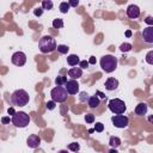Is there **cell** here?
<instances>
[{
  "label": "cell",
  "mask_w": 153,
  "mask_h": 153,
  "mask_svg": "<svg viewBox=\"0 0 153 153\" xmlns=\"http://www.w3.org/2000/svg\"><path fill=\"white\" fill-rule=\"evenodd\" d=\"M56 41L55 38H53L51 36L49 35H45L43 37H41L39 42H38V48L42 53L44 54H48V53H51L56 49Z\"/></svg>",
  "instance_id": "1"
},
{
  "label": "cell",
  "mask_w": 153,
  "mask_h": 153,
  "mask_svg": "<svg viewBox=\"0 0 153 153\" xmlns=\"http://www.w3.org/2000/svg\"><path fill=\"white\" fill-rule=\"evenodd\" d=\"M29 93L25 90H16L11 94V103L14 106H25L29 103Z\"/></svg>",
  "instance_id": "2"
},
{
  "label": "cell",
  "mask_w": 153,
  "mask_h": 153,
  "mask_svg": "<svg viewBox=\"0 0 153 153\" xmlns=\"http://www.w3.org/2000/svg\"><path fill=\"white\" fill-rule=\"evenodd\" d=\"M99 63L105 73H111L117 68V59L114 55H104L100 59Z\"/></svg>",
  "instance_id": "3"
},
{
  "label": "cell",
  "mask_w": 153,
  "mask_h": 153,
  "mask_svg": "<svg viewBox=\"0 0 153 153\" xmlns=\"http://www.w3.org/2000/svg\"><path fill=\"white\" fill-rule=\"evenodd\" d=\"M11 122L17 128H25L30 123V116L26 112H24V111H17L12 116Z\"/></svg>",
  "instance_id": "4"
},
{
  "label": "cell",
  "mask_w": 153,
  "mask_h": 153,
  "mask_svg": "<svg viewBox=\"0 0 153 153\" xmlns=\"http://www.w3.org/2000/svg\"><path fill=\"white\" fill-rule=\"evenodd\" d=\"M50 96H51V100L55 103H63L67 97L68 93L66 91V88L63 86H55L51 91H50Z\"/></svg>",
  "instance_id": "5"
},
{
  "label": "cell",
  "mask_w": 153,
  "mask_h": 153,
  "mask_svg": "<svg viewBox=\"0 0 153 153\" xmlns=\"http://www.w3.org/2000/svg\"><path fill=\"white\" fill-rule=\"evenodd\" d=\"M108 106H109L110 111L114 112L115 115H122V114L126 111V109H127L126 103H124L122 99H118V98L110 99Z\"/></svg>",
  "instance_id": "6"
},
{
  "label": "cell",
  "mask_w": 153,
  "mask_h": 153,
  "mask_svg": "<svg viewBox=\"0 0 153 153\" xmlns=\"http://www.w3.org/2000/svg\"><path fill=\"white\" fill-rule=\"evenodd\" d=\"M111 122L116 128H126L129 124V118L124 115H115L111 117Z\"/></svg>",
  "instance_id": "7"
},
{
  "label": "cell",
  "mask_w": 153,
  "mask_h": 153,
  "mask_svg": "<svg viewBox=\"0 0 153 153\" xmlns=\"http://www.w3.org/2000/svg\"><path fill=\"white\" fill-rule=\"evenodd\" d=\"M11 61H12V63L16 65V66H19V67H20V66H24L25 62H26V55H25L23 51H16V53L12 55Z\"/></svg>",
  "instance_id": "8"
},
{
  "label": "cell",
  "mask_w": 153,
  "mask_h": 153,
  "mask_svg": "<svg viewBox=\"0 0 153 153\" xmlns=\"http://www.w3.org/2000/svg\"><path fill=\"white\" fill-rule=\"evenodd\" d=\"M63 87L66 88L68 94H76L79 92V84H78L76 80H73V79L67 80Z\"/></svg>",
  "instance_id": "9"
},
{
  "label": "cell",
  "mask_w": 153,
  "mask_h": 153,
  "mask_svg": "<svg viewBox=\"0 0 153 153\" xmlns=\"http://www.w3.org/2000/svg\"><path fill=\"white\" fill-rule=\"evenodd\" d=\"M26 145L30 148H37L41 145V137L38 135H36V134H31L26 140Z\"/></svg>",
  "instance_id": "10"
},
{
  "label": "cell",
  "mask_w": 153,
  "mask_h": 153,
  "mask_svg": "<svg viewBox=\"0 0 153 153\" xmlns=\"http://www.w3.org/2000/svg\"><path fill=\"white\" fill-rule=\"evenodd\" d=\"M127 16L130 19H135L140 16V8L136 5H129L127 8Z\"/></svg>",
  "instance_id": "11"
},
{
  "label": "cell",
  "mask_w": 153,
  "mask_h": 153,
  "mask_svg": "<svg viewBox=\"0 0 153 153\" xmlns=\"http://www.w3.org/2000/svg\"><path fill=\"white\" fill-rule=\"evenodd\" d=\"M142 38L146 43H153V27L147 26L142 31Z\"/></svg>",
  "instance_id": "12"
},
{
  "label": "cell",
  "mask_w": 153,
  "mask_h": 153,
  "mask_svg": "<svg viewBox=\"0 0 153 153\" xmlns=\"http://www.w3.org/2000/svg\"><path fill=\"white\" fill-rule=\"evenodd\" d=\"M104 86H105V88L108 91H114V90H116L118 87V80L115 79V78H109V79H106Z\"/></svg>",
  "instance_id": "13"
},
{
  "label": "cell",
  "mask_w": 153,
  "mask_h": 153,
  "mask_svg": "<svg viewBox=\"0 0 153 153\" xmlns=\"http://www.w3.org/2000/svg\"><path fill=\"white\" fill-rule=\"evenodd\" d=\"M68 75H69L73 80L79 79V78L82 76V69L79 68V67H72V68L68 71Z\"/></svg>",
  "instance_id": "14"
},
{
  "label": "cell",
  "mask_w": 153,
  "mask_h": 153,
  "mask_svg": "<svg viewBox=\"0 0 153 153\" xmlns=\"http://www.w3.org/2000/svg\"><path fill=\"white\" fill-rule=\"evenodd\" d=\"M147 110H148V106H147L146 103H139V104L135 106V110H134V111H135L136 115H139V116H143V115H146Z\"/></svg>",
  "instance_id": "15"
},
{
  "label": "cell",
  "mask_w": 153,
  "mask_h": 153,
  "mask_svg": "<svg viewBox=\"0 0 153 153\" xmlns=\"http://www.w3.org/2000/svg\"><path fill=\"white\" fill-rule=\"evenodd\" d=\"M99 103H100V100H99V98L94 94V96H91V97H88V99H87V104H88V106L90 108H97L98 105H99Z\"/></svg>",
  "instance_id": "16"
},
{
  "label": "cell",
  "mask_w": 153,
  "mask_h": 153,
  "mask_svg": "<svg viewBox=\"0 0 153 153\" xmlns=\"http://www.w3.org/2000/svg\"><path fill=\"white\" fill-rule=\"evenodd\" d=\"M79 62H80V60H79V56H78V55L71 54V55L67 56V63H68L69 66H76Z\"/></svg>",
  "instance_id": "17"
},
{
  "label": "cell",
  "mask_w": 153,
  "mask_h": 153,
  "mask_svg": "<svg viewBox=\"0 0 153 153\" xmlns=\"http://www.w3.org/2000/svg\"><path fill=\"white\" fill-rule=\"evenodd\" d=\"M109 145L111 146V148H117L121 146V139L117 136H111L109 140Z\"/></svg>",
  "instance_id": "18"
},
{
  "label": "cell",
  "mask_w": 153,
  "mask_h": 153,
  "mask_svg": "<svg viewBox=\"0 0 153 153\" xmlns=\"http://www.w3.org/2000/svg\"><path fill=\"white\" fill-rule=\"evenodd\" d=\"M66 81H67V78H66V76L59 75V76L55 78V84H56V86H62V85L66 84Z\"/></svg>",
  "instance_id": "19"
},
{
  "label": "cell",
  "mask_w": 153,
  "mask_h": 153,
  "mask_svg": "<svg viewBox=\"0 0 153 153\" xmlns=\"http://www.w3.org/2000/svg\"><path fill=\"white\" fill-rule=\"evenodd\" d=\"M41 7H42V10H51L53 8V1L51 0H43Z\"/></svg>",
  "instance_id": "20"
},
{
  "label": "cell",
  "mask_w": 153,
  "mask_h": 153,
  "mask_svg": "<svg viewBox=\"0 0 153 153\" xmlns=\"http://www.w3.org/2000/svg\"><path fill=\"white\" fill-rule=\"evenodd\" d=\"M53 26H54L55 29H61V27H63V20H62L61 18L54 19V20H53Z\"/></svg>",
  "instance_id": "21"
},
{
  "label": "cell",
  "mask_w": 153,
  "mask_h": 153,
  "mask_svg": "<svg viewBox=\"0 0 153 153\" xmlns=\"http://www.w3.org/2000/svg\"><path fill=\"white\" fill-rule=\"evenodd\" d=\"M59 8H60V11H61V13H67L68 12V10H69V5H68V2H61L60 4V6H59Z\"/></svg>",
  "instance_id": "22"
},
{
  "label": "cell",
  "mask_w": 153,
  "mask_h": 153,
  "mask_svg": "<svg viewBox=\"0 0 153 153\" xmlns=\"http://www.w3.org/2000/svg\"><path fill=\"white\" fill-rule=\"evenodd\" d=\"M56 49H57V51H59L60 54H67L68 50H69V48H68L67 45H65V44H60V45H57Z\"/></svg>",
  "instance_id": "23"
},
{
  "label": "cell",
  "mask_w": 153,
  "mask_h": 153,
  "mask_svg": "<svg viewBox=\"0 0 153 153\" xmlns=\"http://www.w3.org/2000/svg\"><path fill=\"white\" fill-rule=\"evenodd\" d=\"M68 149H71L72 152H78L79 149H80V145L78 143V142H72V143H69L68 145Z\"/></svg>",
  "instance_id": "24"
},
{
  "label": "cell",
  "mask_w": 153,
  "mask_h": 153,
  "mask_svg": "<svg viewBox=\"0 0 153 153\" xmlns=\"http://www.w3.org/2000/svg\"><path fill=\"white\" fill-rule=\"evenodd\" d=\"M120 49H121V51H123V53L130 51V50H131V44H130V43H122V44L120 45Z\"/></svg>",
  "instance_id": "25"
},
{
  "label": "cell",
  "mask_w": 153,
  "mask_h": 153,
  "mask_svg": "<svg viewBox=\"0 0 153 153\" xmlns=\"http://www.w3.org/2000/svg\"><path fill=\"white\" fill-rule=\"evenodd\" d=\"M93 130H94V131H98V133H102V131L104 130V124L100 123V122H97V123L94 124Z\"/></svg>",
  "instance_id": "26"
},
{
  "label": "cell",
  "mask_w": 153,
  "mask_h": 153,
  "mask_svg": "<svg viewBox=\"0 0 153 153\" xmlns=\"http://www.w3.org/2000/svg\"><path fill=\"white\" fill-rule=\"evenodd\" d=\"M146 62L149 63V65H153V50L148 51L147 55H146Z\"/></svg>",
  "instance_id": "27"
},
{
  "label": "cell",
  "mask_w": 153,
  "mask_h": 153,
  "mask_svg": "<svg viewBox=\"0 0 153 153\" xmlns=\"http://www.w3.org/2000/svg\"><path fill=\"white\" fill-rule=\"evenodd\" d=\"M85 121H86V123H93L94 122V115L93 114L85 115Z\"/></svg>",
  "instance_id": "28"
},
{
  "label": "cell",
  "mask_w": 153,
  "mask_h": 153,
  "mask_svg": "<svg viewBox=\"0 0 153 153\" xmlns=\"http://www.w3.org/2000/svg\"><path fill=\"white\" fill-rule=\"evenodd\" d=\"M45 105H47V109H48V110H54L55 106H56V103L53 102V100H49V102H47Z\"/></svg>",
  "instance_id": "29"
},
{
  "label": "cell",
  "mask_w": 153,
  "mask_h": 153,
  "mask_svg": "<svg viewBox=\"0 0 153 153\" xmlns=\"http://www.w3.org/2000/svg\"><path fill=\"white\" fill-rule=\"evenodd\" d=\"M42 13H43L42 7H37V8H35V10H33V14H35V16H37V17L42 16Z\"/></svg>",
  "instance_id": "30"
},
{
  "label": "cell",
  "mask_w": 153,
  "mask_h": 153,
  "mask_svg": "<svg viewBox=\"0 0 153 153\" xmlns=\"http://www.w3.org/2000/svg\"><path fill=\"white\" fill-rule=\"evenodd\" d=\"M79 68H81V69H85V68H87L88 67V62L86 61V60H84V61H80L79 62Z\"/></svg>",
  "instance_id": "31"
},
{
  "label": "cell",
  "mask_w": 153,
  "mask_h": 153,
  "mask_svg": "<svg viewBox=\"0 0 153 153\" xmlns=\"http://www.w3.org/2000/svg\"><path fill=\"white\" fill-rule=\"evenodd\" d=\"M88 99V94L86 93V92H81L80 93V100L81 102H85V100H87Z\"/></svg>",
  "instance_id": "32"
},
{
  "label": "cell",
  "mask_w": 153,
  "mask_h": 153,
  "mask_svg": "<svg viewBox=\"0 0 153 153\" xmlns=\"http://www.w3.org/2000/svg\"><path fill=\"white\" fill-rule=\"evenodd\" d=\"M68 5H69V7H71V6H73V7H76V6L79 5V1H78V0H71V1L68 2Z\"/></svg>",
  "instance_id": "33"
},
{
  "label": "cell",
  "mask_w": 153,
  "mask_h": 153,
  "mask_svg": "<svg viewBox=\"0 0 153 153\" xmlns=\"http://www.w3.org/2000/svg\"><path fill=\"white\" fill-rule=\"evenodd\" d=\"M145 22H146V23H147L149 26H152V24H153V18H152L151 16H148V17L145 19Z\"/></svg>",
  "instance_id": "34"
},
{
  "label": "cell",
  "mask_w": 153,
  "mask_h": 153,
  "mask_svg": "<svg viewBox=\"0 0 153 153\" xmlns=\"http://www.w3.org/2000/svg\"><path fill=\"white\" fill-rule=\"evenodd\" d=\"M10 121H11V120H10V117H2V118H1V122H2L4 124L10 123Z\"/></svg>",
  "instance_id": "35"
},
{
  "label": "cell",
  "mask_w": 153,
  "mask_h": 153,
  "mask_svg": "<svg viewBox=\"0 0 153 153\" xmlns=\"http://www.w3.org/2000/svg\"><path fill=\"white\" fill-rule=\"evenodd\" d=\"M87 62H88V65H90V63H91V65H94V63H96V57H94V56H91Z\"/></svg>",
  "instance_id": "36"
},
{
  "label": "cell",
  "mask_w": 153,
  "mask_h": 153,
  "mask_svg": "<svg viewBox=\"0 0 153 153\" xmlns=\"http://www.w3.org/2000/svg\"><path fill=\"white\" fill-rule=\"evenodd\" d=\"M7 112H8V115H12V116H13V115L16 114V111H14V109H13V108H8Z\"/></svg>",
  "instance_id": "37"
},
{
  "label": "cell",
  "mask_w": 153,
  "mask_h": 153,
  "mask_svg": "<svg viewBox=\"0 0 153 153\" xmlns=\"http://www.w3.org/2000/svg\"><path fill=\"white\" fill-rule=\"evenodd\" d=\"M97 94H98L100 98H105V94H104V93H102L100 91H97V92H96V96H97Z\"/></svg>",
  "instance_id": "38"
},
{
  "label": "cell",
  "mask_w": 153,
  "mask_h": 153,
  "mask_svg": "<svg viewBox=\"0 0 153 153\" xmlns=\"http://www.w3.org/2000/svg\"><path fill=\"white\" fill-rule=\"evenodd\" d=\"M126 36H127V37H130V36H131V31H130V30H127V31H126Z\"/></svg>",
  "instance_id": "39"
},
{
  "label": "cell",
  "mask_w": 153,
  "mask_h": 153,
  "mask_svg": "<svg viewBox=\"0 0 153 153\" xmlns=\"http://www.w3.org/2000/svg\"><path fill=\"white\" fill-rule=\"evenodd\" d=\"M109 153H118V152H117V149H116V148H111Z\"/></svg>",
  "instance_id": "40"
},
{
  "label": "cell",
  "mask_w": 153,
  "mask_h": 153,
  "mask_svg": "<svg viewBox=\"0 0 153 153\" xmlns=\"http://www.w3.org/2000/svg\"><path fill=\"white\" fill-rule=\"evenodd\" d=\"M59 153H68L66 149H61V151H59Z\"/></svg>",
  "instance_id": "41"
},
{
  "label": "cell",
  "mask_w": 153,
  "mask_h": 153,
  "mask_svg": "<svg viewBox=\"0 0 153 153\" xmlns=\"http://www.w3.org/2000/svg\"><path fill=\"white\" fill-rule=\"evenodd\" d=\"M75 153H78V152H75Z\"/></svg>",
  "instance_id": "42"
}]
</instances>
